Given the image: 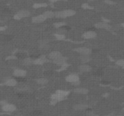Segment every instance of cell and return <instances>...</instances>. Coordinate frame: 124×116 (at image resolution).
<instances>
[{"label": "cell", "instance_id": "2e32d148", "mask_svg": "<svg viewBox=\"0 0 124 116\" xmlns=\"http://www.w3.org/2000/svg\"><path fill=\"white\" fill-rule=\"evenodd\" d=\"M65 18L67 17V16H72L73 14H75V12L73 10H63Z\"/></svg>", "mask_w": 124, "mask_h": 116}, {"label": "cell", "instance_id": "e0dca14e", "mask_svg": "<svg viewBox=\"0 0 124 116\" xmlns=\"http://www.w3.org/2000/svg\"><path fill=\"white\" fill-rule=\"evenodd\" d=\"M87 108V106L86 105L83 104H79V105H76L74 106V109H76V110L78 111H81V110H84L85 109Z\"/></svg>", "mask_w": 124, "mask_h": 116}, {"label": "cell", "instance_id": "8992f818", "mask_svg": "<svg viewBox=\"0 0 124 116\" xmlns=\"http://www.w3.org/2000/svg\"><path fill=\"white\" fill-rule=\"evenodd\" d=\"M61 53L59 52V51H53V52H51L49 54V55H48V57L50 59H52L53 60H55L58 58H60V57H61Z\"/></svg>", "mask_w": 124, "mask_h": 116}, {"label": "cell", "instance_id": "d6986e66", "mask_svg": "<svg viewBox=\"0 0 124 116\" xmlns=\"http://www.w3.org/2000/svg\"><path fill=\"white\" fill-rule=\"evenodd\" d=\"M57 94H59L61 96H63V97H65V96H67L68 94H69V91H64V90H58L56 91Z\"/></svg>", "mask_w": 124, "mask_h": 116}, {"label": "cell", "instance_id": "836d02e7", "mask_svg": "<svg viewBox=\"0 0 124 116\" xmlns=\"http://www.w3.org/2000/svg\"><path fill=\"white\" fill-rule=\"evenodd\" d=\"M73 85H79V83H80V82L79 81H77V82H73L72 83Z\"/></svg>", "mask_w": 124, "mask_h": 116}, {"label": "cell", "instance_id": "ba28073f", "mask_svg": "<svg viewBox=\"0 0 124 116\" xmlns=\"http://www.w3.org/2000/svg\"><path fill=\"white\" fill-rule=\"evenodd\" d=\"M96 27L97 28H99V29H108V30L111 27L109 24H108L106 22H99V23L96 24Z\"/></svg>", "mask_w": 124, "mask_h": 116}, {"label": "cell", "instance_id": "5bb4252c", "mask_svg": "<svg viewBox=\"0 0 124 116\" xmlns=\"http://www.w3.org/2000/svg\"><path fill=\"white\" fill-rule=\"evenodd\" d=\"M74 91L79 94H86L88 93V90L84 88H77L74 89Z\"/></svg>", "mask_w": 124, "mask_h": 116}, {"label": "cell", "instance_id": "8fae6325", "mask_svg": "<svg viewBox=\"0 0 124 116\" xmlns=\"http://www.w3.org/2000/svg\"><path fill=\"white\" fill-rule=\"evenodd\" d=\"M46 58H45V56H41L40 58H38L36 59H35L33 61V63L35 64H42L45 63V62H46Z\"/></svg>", "mask_w": 124, "mask_h": 116}, {"label": "cell", "instance_id": "44dd1931", "mask_svg": "<svg viewBox=\"0 0 124 116\" xmlns=\"http://www.w3.org/2000/svg\"><path fill=\"white\" fill-rule=\"evenodd\" d=\"M80 59H81L82 62L85 63L89 61L90 58L88 56V55H82V56L80 57Z\"/></svg>", "mask_w": 124, "mask_h": 116}, {"label": "cell", "instance_id": "9a60e30c", "mask_svg": "<svg viewBox=\"0 0 124 116\" xmlns=\"http://www.w3.org/2000/svg\"><path fill=\"white\" fill-rule=\"evenodd\" d=\"M51 99H52L53 100H56V101L58 102L63 100V99H64V97L61 96V95H59V94L56 93V94L52 95V96H51Z\"/></svg>", "mask_w": 124, "mask_h": 116}, {"label": "cell", "instance_id": "6da1fadb", "mask_svg": "<svg viewBox=\"0 0 124 116\" xmlns=\"http://www.w3.org/2000/svg\"><path fill=\"white\" fill-rule=\"evenodd\" d=\"M30 12L28 10H20L18 12L17 14H16L14 16V18L16 19H19L21 18L24 17H27V16H29Z\"/></svg>", "mask_w": 124, "mask_h": 116}, {"label": "cell", "instance_id": "3957f363", "mask_svg": "<svg viewBox=\"0 0 124 116\" xmlns=\"http://www.w3.org/2000/svg\"><path fill=\"white\" fill-rule=\"evenodd\" d=\"M66 80L69 82H75L79 81V76L75 74H70L66 77Z\"/></svg>", "mask_w": 124, "mask_h": 116}, {"label": "cell", "instance_id": "f546056e", "mask_svg": "<svg viewBox=\"0 0 124 116\" xmlns=\"http://www.w3.org/2000/svg\"><path fill=\"white\" fill-rule=\"evenodd\" d=\"M102 74H103V72H102V71H101V70H98V71L96 72V74L98 76H101Z\"/></svg>", "mask_w": 124, "mask_h": 116}, {"label": "cell", "instance_id": "1f68e13d", "mask_svg": "<svg viewBox=\"0 0 124 116\" xmlns=\"http://www.w3.org/2000/svg\"><path fill=\"white\" fill-rule=\"evenodd\" d=\"M68 66H69V65H68L67 64H66V63H65L64 64H63V65H62V69H65V68H66L67 67H68Z\"/></svg>", "mask_w": 124, "mask_h": 116}, {"label": "cell", "instance_id": "5b68a950", "mask_svg": "<svg viewBox=\"0 0 124 116\" xmlns=\"http://www.w3.org/2000/svg\"><path fill=\"white\" fill-rule=\"evenodd\" d=\"M13 74L16 77H23L26 74V71L21 69H16L14 71Z\"/></svg>", "mask_w": 124, "mask_h": 116}, {"label": "cell", "instance_id": "7a4b0ae2", "mask_svg": "<svg viewBox=\"0 0 124 116\" xmlns=\"http://www.w3.org/2000/svg\"><path fill=\"white\" fill-rule=\"evenodd\" d=\"M77 52L80 53L82 55H88L91 53V50L90 48H86V47H79L76 49Z\"/></svg>", "mask_w": 124, "mask_h": 116}, {"label": "cell", "instance_id": "4dcf8cb0", "mask_svg": "<svg viewBox=\"0 0 124 116\" xmlns=\"http://www.w3.org/2000/svg\"><path fill=\"white\" fill-rule=\"evenodd\" d=\"M7 104V102L6 101V100H2L1 102V105L2 106H4V105H6Z\"/></svg>", "mask_w": 124, "mask_h": 116}, {"label": "cell", "instance_id": "7402d4cb", "mask_svg": "<svg viewBox=\"0 0 124 116\" xmlns=\"http://www.w3.org/2000/svg\"><path fill=\"white\" fill-rule=\"evenodd\" d=\"M37 82H38L39 83H40V84L44 85L45 84V83H47V82H48V80L46 78H40L37 80Z\"/></svg>", "mask_w": 124, "mask_h": 116}, {"label": "cell", "instance_id": "484cf974", "mask_svg": "<svg viewBox=\"0 0 124 116\" xmlns=\"http://www.w3.org/2000/svg\"><path fill=\"white\" fill-rule=\"evenodd\" d=\"M56 38L58 39H63L65 38V36L64 35H61V34H55Z\"/></svg>", "mask_w": 124, "mask_h": 116}, {"label": "cell", "instance_id": "603a6c76", "mask_svg": "<svg viewBox=\"0 0 124 116\" xmlns=\"http://www.w3.org/2000/svg\"><path fill=\"white\" fill-rule=\"evenodd\" d=\"M45 6H47L46 3H36L33 5V7L35 8H39V7H45Z\"/></svg>", "mask_w": 124, "mask_h": 116}, {"label": "cell", "instance_id": "4316f807", "mask_svg": "<svg viewBox=\"0 0 124 116\" xmlns=\"http://www.w3.org/2000/svg\"><path fill=\"white\" fill-rule=\"evenodd\" d=\"M116 64L117 65L122 66V67H124V59H120L119 61H117Z\"/></svg>", "mask_w": 124, "mask_h": 116}, {"label": "cell", "instance_id": "d590c367", "mask_svg": "<svg viewBox=\"0 0 124 116\" xmlns=\"http://www.w3.org/2000/svg\"><path fill=\"white\" fill-rule=\"evenodd\" d=\"M106 3H108V4H114V2L111 1H106Z\"/></svg>", "mask_w": 124, "mask_h": 116}, {"label": "cell", "instance_id": "f35d334b", "mask_svg": "<svg viewBox=\"0 0 124 116\" xmlns=\"http://www.w3.org/2000/svg\"></svg>", "mask_w": 124, "mask_h": 116}, {"label": "cell", "instance_id": "ac0fdd59", "mask_svg": "<svg viewBox=\"0 0 124 116\" xmlns=\"http://www.w3.org/2000/svg\"><path fill=\"white\" fill-rule=\"evenodd\" d=\"M32 62L33 60L31 58H25V59H24L23 61H22V64L24 65H28L32 64Z\"/></svg>", "mask_w": 124, "mask_h": 116}, {"label": "cell", "instance_id": "d6a6232c", "mask_svg": "<svg viewBox=\"0 0 124 116\" xmlns=\"http://www.w3.org/2000/svg\"><path fill=\"white\" fill-rule=\"evenodd\" d=\"M82 7H83L84 8H85V9H87V8H90V7L87 4H84L82 5Z\"/></svg>", "mask_w": 124, "mask_h": 116}, {"label": "cell", "instance_id": "e575fe53", "mask_svg": "<svg viewBox=\"0 0 124 116\" xmlns=\"http://www.w3.org/2000/svg\"><path fill=\"white\" fill-rule=\"evenodd\" d=\"M88 116H96L95 114L93 113V112H89V113L88 114Z\"/></svg>", "mask_w": 124, "mask_h": 116}, {"label": "cell", "instance_id": "ffe728a7", "mask_svg": "<svg viewBox=\"0 0 124 116\" xmlns=\"http://www.w3.org/2000/svg\"><path fill=\"white\" fill-rule=\"evenodd\" d=\"M44 14L46 16V18H52L54 15H55V13H53V12H51V11H47V12H45V13H44Z\"/></svg>", "mask_w": 124, "mask_h": 116}, {"label": "cell", "instance_id": "83f0119b", "mask_svg": "<svg viewBox=\"0 0 124 116\" xmlns=\"http://www.w3.org/2000/svg\"><path fill=\"white\" fill-rule=\"evenodd\" d=\"M52 74H53L52 71H45V72H44V74H45V76H51Z\"/></svg>", "mask_w": 124, "mask_h": 116}, {"label": "cell", "instance_id": "52a82bcc", "mask_svg": "<svg viewBox=\"0 0 124 116\" xmlns=\"http://www.w3.org/2000/svg\"><path fill=\"white\" fill-rule=\"evenodd\" d=\"M46 18H47L46 16L44 14H42L33 18V21L35 22H41L45 20Z\"/></svg>", "mask_w": 124, "mask_h": 116}, {"label": "cell", "instance_id": "8d00e7d4", "mask_svg": "<svg viewBox=\"0 0 124 116\" xmlns=\"http://www.w3.org/2000/svg\"><path fill=\"white\" fill-rule=\"evenodd\" d=\"M8 59H15V56H10L8 58Z\"/></svg>", "mask_w": 124, "mask_h": 116}, {"label": "cell", "instance_id": "d4e9b609", "mask_svg": "<svg viewBox=\"0 0 124 116\" xmlns=\"http://www.w3.org/2000/svg\"><path fill=\"white\" fill-rule=\"evenodd\" d=\"M16 56L19 58H24L26 56V54L24 53H18L16 54Z\"/></svg>", "mask_w": 124, "mask_h": 116}, {"label": "cell", "instance_id": "cb8c5ba5", "mask_svg": "<svg viewBox=\"0 0 124 116\" xmlns=\"http://www.w3.org/2000/svg\"><path fill=\"white\" fill-rule=\"evenodd\" d=\"M65 23L63 22H56V23H55V26L56 27H63L64 26Z\"/></svg>", "mask_w": 124, "mask_h": 116}, {"label": "cell", "instance_id": "f1b7e54d", "mask_svg": "<svg viewBox=\"0 0 124 116\" xmlns=\"http://www.w3.org/2000/svg\"><path fill=\"white\" fill-rule=\"evenodd\" d=\"M16 81H18V82H23V81H24L25 80V79L24 78H22V77H18V78H16Z\"/></svg>", "mask_w": 124, "mask_h": 116}, {"label": "cell", "instance_id": "74e56055", "mask_svg": "<svg viewBox=\"0 0 124 116\" xmlns=\"http://www.w3.org/2000/svg\"><path fill=\"white\" fill-rule=\"evenodd\" d=\"M6 28V27H1V30H5Z\"/></svg>", "mask_w": 124, "mask_h": 116}, {"label": "cell", "instance_id": "4fadbf2b", "mask_svg": "<svg viewBox=\"0 0 124 116\" xmlns=\"http://www.w3.org/2000/svg\"><path fill=\"white\" fill-rule=\"evenodd\" d=\"M79 70L82 72H88L91 70V67L88 65H82L79 67Z\"/></svg>", "mask_w": 124, "mask_h": 116}, {"label": "cell", "instance_id": "7c38bea8", "mask_svg": "<svg viewBox=\"0 0 124 116\" xmlns=\"http://www.w3.org/2000/svg\"><path fill=\"white\" fill-rule=\"evenodd\" d=\"M17 81L16 79H9L7 81L5 82V84L7 86H10V87H12V86H15L16 84Z\"/></svg>", "mask_w": 124, "mask_h": 116}, {"label": "cell", "instance_id": "30bf717a", "mask_svg": "<svg viewBox=\"0 0 124 116\" xmlns=\"http://www.w3.org/2000/svg\"><path fill=\"white\" fill-rule=\"evenodd\" d=\"M66 58H64V57H60V58H58L56 59L53 60V62H54L55 64H58V65H62L66 63Z\"/></svg>", "mask_w": 124, "mask_h": 116}, {"label": "cell", "instance_id": "277c9868", "mask_svg": "<svg viewBox=\"0 0 124 116\" xmlns=\"http://www.w3.org/2000/svg\"><path fill=\"white\" fill-rule=\"evenodd\" d=\"M2 109L4 111L6 112H13L16 109V107L15 105L12 104H7L2 107Z\"/></svg>", "mask_w": 124, "mask_h": 116}, {"label": "cell", "instance_id": "9c48e42d", "mask_svg": "<svg viewBox=\"0 0 124 116\" xmlns=\"http://www.w3.org/2000/svg\"><path fill=\"white\" fill-rule=\"evenodd\" d=\"M96 34L93 31H88L87 32H85L84 34V37L86 39H90V38H93L96 36Z\"/></svg>", "mask_w": 124, "mask_h": 116}]
</instances>
